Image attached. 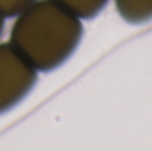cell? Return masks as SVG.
Listing matches in <instances>:
<instances>
[{"instance_id": "1", "label": "cell", "mask_w": 152, "mask_h": 151, "mask_svg": "<svg viewBox=\"0 0 152 151\" xmlns=\"http://www.w3.org/2000/svg\"><path fill=\"white\" fill-rule=\"evenodd\" d=\"M81 37L77 16L55 0H36L18 15L10 43L37 71L50 72L71 58Z\"/></svg>"}, {"instance_id": "2", "label": "cell", "mask_w": 152, "mask_h": 151, "mask_svg": "<svg viewBox=\"0 0 152 151\" xmlns=\"http://www.w3.org/2000/svg\"><path fill=\"white\" fill-rule=\"evenodd\" d=\"M36 82L37 70L10 42L0 43V115L18 106Z\"/></svg>"}, {"instance_id": "3", "label": "cell", "mask_w": 152, "mask_h": 151, "mask_svg": "<svg viewBox=\"0 0 152 151\" xmlns=\"http://www.w3.org/2000/svg\"><path fill=\"white\" fill-rule=\"evenodd\" d=\"M119 15L131 24L152 20V0H115Z\"/></svg>"}, {"instance_id": "4", "label": "cell", "mask_w": 152, "mask_h": 151, "mask_svg": "<svg viewBox=\"0 0 152 151\" xmlns=\"http://www.w3.org/2000/svg\"><path fill=\"white\" fill-rule=\"evenodd\" d=\"M79 19H92L105 7L108 0H55Z\"/></svg>"}, {"instance_id": "5", "label": "cell", "mask_w": 152, "mask_h": 151, "mask_svg": "<svg viewBox=\"0 0 152 151\" xmlns=\"http://www.w3.org/2000/svg\"><path fill=\"white\" fill-rule=\"evenodd\" d=\"M36 0H0V15L3 18H13L23 12Z\"/></svg>"}, {"instance_id": "6", "label": "cell", "mask_w": 152, "mask_h": 151, "mask_svg": "<svg viewBox=\"0 0 152 151\" xmlns=\"http://www.w3.org/2000/svg\"><path fill=\"white\" fill-rule=\"evenodd\" d=\"M4 19L1 15H0V36H1V32H3V28H4Z\"/></svg>"}]
</instances>
